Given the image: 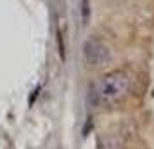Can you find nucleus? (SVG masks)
<instances>
[{"mask_svg":"<svg viewBox=\"0 0 154 149\" xmlns=\"http://www.w3.org/2000/svg\"><path fill=\"white\" fill-rule=\"evenodd\" d=\"M83 23L88 21V0H83V14H82Z\"/></svg>","mask_w":154,"mask_h":149,"instance_id":"4","label":"nucleus"},{"mask_svg":"<svg viewBox=\"0 0 154 149\" xmlns=\"http://www.w3.org/2000/svg\"><path fill=\"white\" fill-rule=\"evenodd\" d=\"M100 149H119L118 144L114 141H111V139H107V141H104L102 144H100Z\"/></svg>","mask_w":154,"mask_h":149,"instance_id":"3","label":"nucleus"},{"mask_svg":"<svg viewBox=\"0 0 154 149\" xmlns=\"http://www.w3.org/2000/svg\"><path fill=\"white\" fill-rule=\"evenodd\" d=\"M83 56L87 59V63L92 64V66H97V64H102L107 61V57H109V52L106 49L104 45L97 40H87L83 45Z\"/></svg>","mask_w":154,"mask_h":149,"instance_id":"2","label":"nucleus"},{"mask_svg":"<svg viewBox=\"0 0 154 149\" xmlns=\"http://www.w3.org/2000/svg\"><path fill=\"white\" fill-rule=\"evenodd\" d=\"M130 88V76L125 71H112L99 80L92 88V95L97 104H112L125 97Z\"/></svg>","mask_w":154,"mask_h":149,"instance_id":"1","label":"nucleus"}]
</instances>
